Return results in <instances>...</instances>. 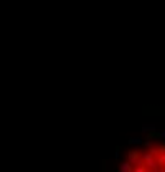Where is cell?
<instances>
[{
  "label": "cell",
  "mask_w": 165,
  "mask_h": 172,
  "mask_svg": "<svg viewBox=\"0 0 165 172\" xmlns=\"http://www.w3.org/2000/svg\"><path fill=\"white\" fill-rule=\"evenodd\" d=\"M131 142H132V144H140V142H142V139H139V137H132Z\"/></svg>",
  "instance_id": "cell-2"
},
{
  "label": "cell",
  "mask_w": 165,
  "mask_h": 172,
  "mask_svg": "<svg viewBox=\"0 0 165 172\" xmlns=\"http://www.w3.org/2000/svg\"><path fill=\"white\" fill-rule=\"evenodd\" d=\"M131 169H132V167H131V164H129V162H122V164H120V172H131Z\"/></svg>",
  "instance_id": "cell-1"
},
{
  "label": "cell",
  "mask_w": 165,
  "mask_h": 172,
  "mask_svg": "<svg viewBox=\"0 0 165 172\" xmlns=\"http://www.w3.org/2000/svg\"><path fill=\"white\" fill-rule=\"evenodd\" d=\"M160 137H163V139H165V131H162V133H160Z\"/></svg>",
  "instance_id": "cell-3"
}]
</instances>
